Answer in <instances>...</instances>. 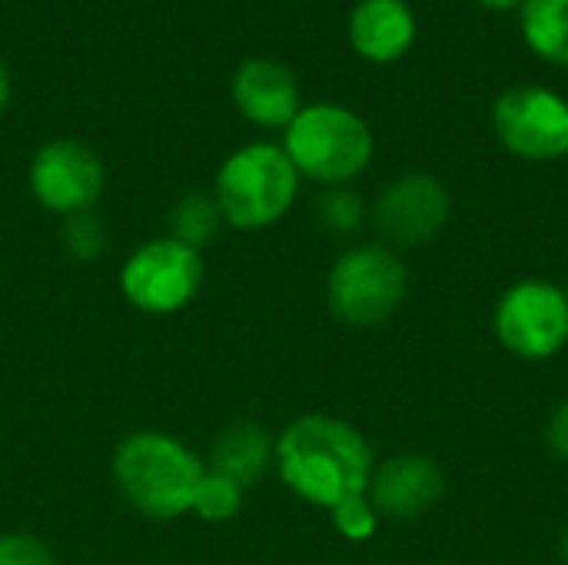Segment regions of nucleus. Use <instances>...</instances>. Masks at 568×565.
<instances>
[{"mask_svg":"<svg viewBox=\"0 0 568 565\" xmlns=\"http://www.w3.org/2000/svg\"><path fill=\"white\" fill-rule=\"evenodd\" d=\"M286 157L296 173L323 186H349L373 163L369 123L339 103H310L286 127Z\"/></svg>","mask_w":568,"mask_h":565,"instance_id":"7ed1b4c3","label":"nucleus"},{"mask_svg":"<svg viewBox=\"0 0 568 565\" xmlns=\"http://www.w3.org/2000/svg\"><path fill=\"white\" fill-rule=\"evenodd\" d=\"M0 565H57L53 549L33 533H3L0 536Z\"/></svg>","mask_w":568,"mask_h":565,"instance_id":"412c9836","label":"nucleus"},{"mask_svg":"<svg viewBox=\"0 0 568 565\" xmlns=\"http://www.w3.org/2000/svg\"><path fill=\"white\" fill-rule=\"evenodd\" d=\"M329 513H333V526L349 543H366L379 529V513L373 509V503L366 500V493L363 496H353V500H346L339 506H333Z\"/></svg>","mask_w":568,"mask_h":565,"instance_id":"aec40b11","label":"nucleus"},{"mask_svg":"<svg viewBox=\"0 0 568 565\" xmlns=\"http://www.w3.org/2000/svg\"><path fill=\"white\" fill-rule=\"evenodd\" d=\"M566 296H568V290H566Z\"/></svg>","mask_w":568,"mask_h":565,"instance_id":"a878e982","label":"nucleus"},{"mask_svg":"<svg viewBox=\"0 0 568 565\" xmlns=\"http://www.w3.org/2000/svg\"><path fill=\"white\" fill-rule=\"evenodd\" d=\"M559 549H562V563L568 565V526L566 533H562V546H559Z\"/></svg>","mask_w":568,"mask_h":565,"instance_id":"393cba45","label":"nucleus"},{"mask_svg":"<svg viewBox=\"0 0 568 565\" xmlns=\"http://www.w3.org/2000/svg\"><path fill=\"white\" fill-rule=\"evenodd\" d=\"M493 130L499 143L529 163H552L568 153V103L549 87L523 83L493 103Z\"/></svg>","mask_w":568,"mask_h":565,"instance_id":"0eeeda50","label":"nucleus"},{"mask_svg":"<svg viewBox=\"0 0 568 565\" xmlns=\"http://www.w3.org/2000/svg\"><path fill=\"white\" fill-rule=\"evenodd\" d=\"M233 103L250 123L266 130H286L303 110L296 73L273 57H253L233 73Z\"/></svg>","mask_w":568,"mask_h":565,"instance_id":"f8f14e48","label":"nucleus"},{"mask_svg":"<svg viewBox=\"0 0 568 565\" xmlns=\"http://www.w3.org/2000/svg\"><path fill=\"white\" fill-rule=\"evenodd\" d=\"M519 27L539 60L568 67V0H526Z\"/></svg>","mask_w":568,"mask_h":565,"instance_id":"2eb2a0df","label":"nucleus"},{"mask_svg":"<svg viewBox=\"0 0 568 565\" xmlns=\"http://www.w3.org/2000/svg\"><path fill=\"white\" fill-rule=\"evenodd\" d=\"M409 293V270L386 243H356L339 253L326 276L333 316L356 330H376L396 316Z\"/></svg>","mask_w":568,"mask_h":565,"instance_id":"39448f33","label":"nucleus"},{"mask_svg":"<svg viewBox=\"0 0 568 565\" xmlns=\"http://www.w3.org/2000/svg\"><path fill=\"white\" fill-rule=\"evenodd\" d=\"M496 340L519 360H552L568 343V296L549 280L509 286L493 313Z\"/></svg>","mask_w":568,"mask_h":565,"instance_id":"423d86ee","label":"nucleus"},{"mask_svg":"<svg viewBox=\"0 0 568 565\" xmlns=\"http://www.w3.org/2000/svg\"><path fill=\"white\" fill-rule=\"evenodd\" d=\"M240 506H243V490L206 470V480L200 483V493L193 500V513L206 523H226L240 513Z\"/></svg>","mask_w":568,"mask_h":565,"instance_id":"6ab92c4d","label":"nucleus"},{"mask_svg":"<svg viewBox=\"0 0 568 565\" xmlns=\"http://www.w3.org/2000/svg\"><path fill=\"white\" fill-rule=\"evenodd\" d=\"M546 446L559 463L568 466V396L552 410V416L546 423Z\"/></svg>","mask_w":568,"mask_h":565,"instance_id":"4be33fe9","label":"nucleus"},{"mask_svg":"<svg viewBox=\"0 0 568 565\" xmlns=\"http://www.w3.org/2000/svg\"><path fill=\"white\" fill-rule=\"evenodd\" d=\"M479 7H486V10H519L526 0H476Z\"/></svg>","mask_w":568,"mask_h":565,"instance_id":"5701e85b","label":"nucleus"},{"mask_svg":"<svg viewBox=\"0 0 568 565\" xmlns=\"http://www.w3.org/2000/svg\"><path fill=\"white\" fill-rule=\"evenodd\" d=\"M7 103H10V77H7V70L0 63V113L7 110Z\"/></svg>","mask_w":568,"mask_h":565,"instance_id":"b1692460","label":"nucleus"},{"mask_svg":"<svg viewBox=\"0 0 568 565\" xmlns=\"http://www.w3.org/2000/svg\"><path fill=\"white\" fill-rule=\"evenodd\" d=\"M123 296L153 316L183 310L203 286V256L173 236L143 243L120 273Z\"/></svg>","mask_w":568,"mask_h":565,"instance_id":"6e6552de","label":"nucleus"},{"mask_svg":"<svg viewBox=\"0 0 568 565\" xmlns=\"http://www.w3.org/2000/svg\"><path fill=\"white\" fill-rule=\"evenodd\" d=\"M366 200L353 186H326L316 200V223L329 236H353L366 223Z\"/></svg>","mask_w":568,"mask_h":565,"instance_id":"f3484780","label":"nucleus"},{"mask_svg":"<svg viewBox=\"0 0 568 565\" xmlns=\"http://www.w3.org/2000/svg\"><path fill=\"white\" fill-rule=\"evenodd\" d=\"M446 493L443 466L426 453H396L386 463H376L369 476L366 500L379 519L409 523L426 516Z\"/></svg>","mask_w":568,"mask_h":565,"instance_id":"9b49d317","label":"nucleus"},{"mask_svg":"<svg viewBox=\"0 0 568 565\" xmlns=\"http://www.w3.org/2000/svg\"><path fill=\"white\" fill-rule=\"evenodd\" d=\"M300 173L283 147L250 143L226 157L216 173L213 200L236 230H266L280 223L300 193Z\"/></svg>","mask_w":568,"mask_h":565,"instance_id":"20e7f679","label":"nucleus"},{"mask_svg":"<svg viewBox=\"0 0 568 565\" xmlns=\"http://www.w3.org/2000/svg\"><path fill=\"white\" fill-rule=\"evenodd\" d=\"M106 183L103 160L80 140L60 137L37 150L30 163V190L43 210L73 216L93 210Z\"/></svg>","mask_w":568,"mask_h":565,"instance_id":"9d476101","label":"nucleus"},{"mask_svg":"<svg viewBox=\"0 0 568 565\" xmlns=\"http://www.w3.org/2000/svg\"><path fill=\"white\" fill-rule=\"evenodd\" d=\"M376 470L369 440L346 420L310 413L276 436V473L306 503L333 509L369 490Z\"/></svg>","mask_w":568,"mask_h":565,"instance_id":"f257e3e1","label":"nucleus"},{"mask_svg":"<svg viewBox=\"0 0 568 565\" xmlns=\"http://www.w3.org/2000/svg\"><path fill=\"white\" fill-rule=\"evenodd\" d=\"M110 470L120 496L156 523L193 513V500L206 480V463L186 443L156 430L130 433L116 446Z\"/></svg>","mask_w":568,"mask_h":565,"instance_id":"f03ea898","label":"nucleus"},{"mask_svg":"<svg viewBox=\"0 0 568 565\" xmlns=\"http://www.w3.org/2000/svg\"><path fill=\"white\" fill-rule=\"evenodd\" d=\"M60 236H63L67 253L73 260H80V263L97 260L103 253V246H106V226H103V220L93 210H83V213L67 216Z\"/></svg>","mask_w":568,"mask_h":565,"instance_id":"a211bd4d","label":"nucleus"},{"mask_svg":"<svg viewBox=\"0 0 568 565\" xmlns=\"http://www.w3.org/2000/svg\"><path fill=\"white\" fill-rule=\"evenodd\" d=\"M223 213L213 193H186L170 213V236L196 253H203L223 230Z\"/></svg>","mask_w":568,"mask_h":565,"instance_id":"dca6fc26","label":"nucleus"},{"mask_svg":"<svg viewBox=\"0 0 568 565\" xmlns=\"http://www.w3.org/2000/svg\"><path fill=\"white\" fill-rule=\"evenodd\" d=\"M273 466H276V440L266 433V426L253 420H236L223 426L206 453V470L243 493L263 483Z\"/></svg>","mask_w":568,"mask_h":565,"instance_id":"4468645a","label":"nucleus"},{"mask_svg":"<svg viewBox=\"0 0 568 565\" xmlns=\"http://www.w3.org/2000/svg\"><path fill=\"white\" fill-rule=\"evenodd\" d=\"M349 43L369 63H396L416 43V13L406 0H359L349 13Z\"/></svg>","mask_w":568,"mask_h":565,"instance_id":"ddd939ff","label":"nucleus"},{"mask_svg":"<svg viewBox=\"0 0 568 565\" xmlns=\"http://www.w3.org/2000/svg\"><path fill=\"white\" fill-rule=\"evenodd\" d=\"M449 213V190L433 173H403L386 183L373 203V223L396 253L433 243L446 230Z\"/></svg>","mask_w":568,"mask_h":565,"instance_id":"1a4fd4ad","label":"nucleus"}]
</instances>
